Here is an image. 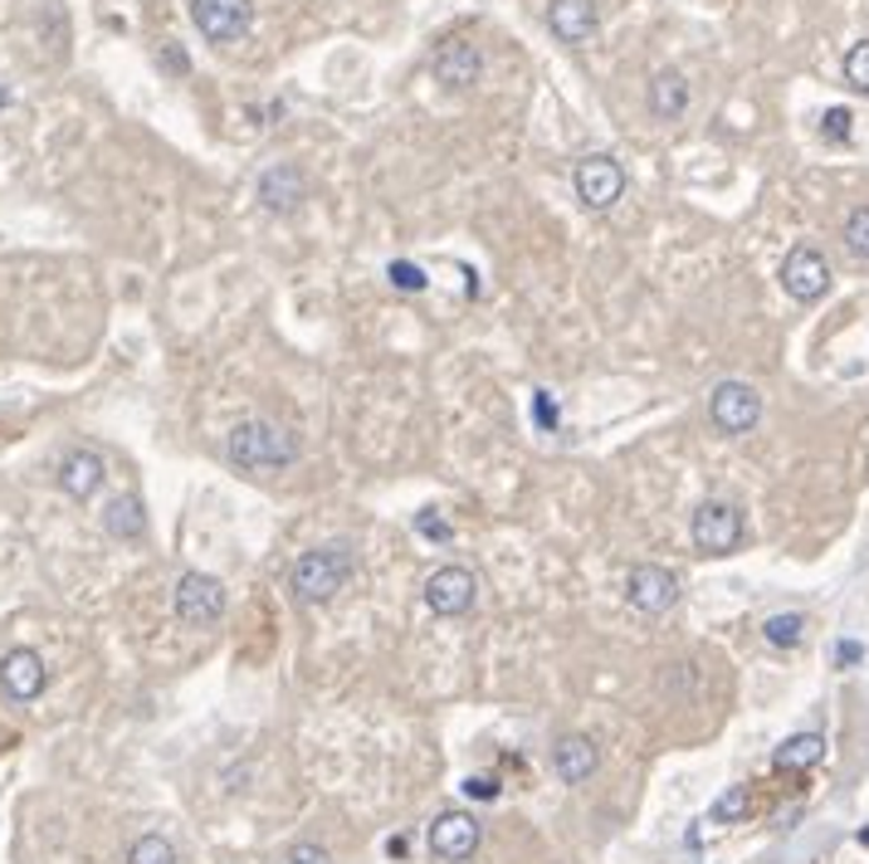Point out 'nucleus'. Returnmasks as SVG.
Returning a JSON list of instances; mask_svg holds the SVG:
<instances>
[{
	"label": "nucleus",
	"mask_w": 869,
	"mask_h": 864,
	"mask_svg": "<svg viewBox=\"0 0 869 864\" xmlns=\"http://www.w3.org/2000/svg\"><path fill=\"white\" fill-rule=\"evenodd\" d=\"M299 435L279 420H240L226 440L230 465L244 469V475H279L299 459Z\"/></svg>",
	"instance_id": "obj_1"
},
{
	"label": "nucleus",
	"mask_w": 869,
	"mask_h": 864,
	"mask_svg": "<svg viewBox=\"0 0 869 864\" xmlns=\"http://www.w3.org/2000/svg\"><path fill=\"white\" fill-rule=\"evenodd\" d=\"M352 572H357V562H352V552L343 548V542L303 552V558L293 562V572H289L293 601H299V606H327V601L352 582Z\"/></svg>",
	"instance_id": "obj_2"
},
{
	"label": "nucleus",
	"mask_w": 869,
	"mask_h": 864,
	"mask_svg": "<svg viewBox=\"0 0 869 864\" xmlns=\"http://www.w3.org/2000/svg\"><path fill=\"white\" fill-rule=\"evenodd\" d=\"M689 538H694V548L709 552V558H727V552H737V542H743V513L723 499L699 503L694 523H689Z\"/></svg>",
	"instance_id": "obj_3"
},
{
	"label": "nucleus",
	"mask_w": 869,
	"mask_h": 864,
	"mask_svg": "<svg viewBox=\"0 0 869 864\" xmlns=\"http://www.w3.org/2000/svg\"><path fill=\"white\" fill-rule=\"evenodd\" d=\"M220 615H226V586H220V576L186 572L181 582H176V621L181 625L206 631V625H216Z\"/></svg>",
	"instance_id": "obj_4"
},
{
	"label": "nucleus",
	"mask_w": 869,
	"mask_h": 864,
	"mask_svg": "<svg viewBox=\"0 0 869 864\" xmlns=\"http://www.w3.org/2000/svg\"><path fill=\"white\" fill-rule=\"evenodd\" d=\"M572 186H577V200L586 210H610L620 196H626V167L606 152L596 157H582L577 171H572Z\"/></svg>",
	"instance_id": "obj_5"
},
{
	"label": "nucleus",
	"mask_w": 869,
	"mask_h": 864,
	"mask_svg": "<svg viewBox=\"0 0 869 864\" xmlns=\"http://www.w3.org/2000/svg\"><path fill=\"white\" fill-rule=\"evenodd\" d=\"M709 416H713V425H719L723 435L757 430V420H762L757 386H747V382H719V386H713V396H709Z\"/></svg>",
	"instance_id": "obj_6"
},
{
	"label": "nucleus",
	"mask_w": 869,
	"mask_h": 864,
	"mask_svg": "<svg viewBox=\"0 0 869 864\" xmlns=\"http://www.w3.org/2000/svg\"><path fill=\"white\" fill-rule=\"evenodd\" d=\"M191 20L210 44H234L254 25V0H191Z\"/></svg>",
	"instance_id": "obj_7"
},
{
	"label": "nucleus",
	"mask_w": 869,
	"mask_h": 864,
	"mask_svg": "<svg viewBox=\"0 0 869 864\" xmlns=\"http://www.w3.org/2000/svg\"><path fill=\"white\" fill-rule=\"evenodd\" d=\"M782 283H786V293H792L796 303L826 299V293H830V264H826V254L812 250V244H796V250L786 254V264H782Z\"/></svg>",
	"instance_id": "obj_8"
},
{
	"label": "nucleus",
	"mask_w": 869,
	"mask_h": 864,
	"mask_svg": "<svg viewBox=\"0 0 869 864\" xmlns=\"http://www.w3.org/2000/svg\"><path fill=\"white\" fill-rule=\"evenodd\" d=\"M626 596H630V606H636L640 615H664L679 601V576L669 572V566H655V562L630 566Z\"/></svg>",
	"instance_id": "obj_9"
},
{
	"label": "nucleus",
	"mask_w": 869,
	"mask_h": 864,
	"mask_svg": "<svg viewBox=\"0 0 869 864\" xmlns=\"http://www.w3.org/2000/svg\"><path fill=\"white\" fill-rule=\"evenodd\" d=\"M430 69H434V79H440V89L464 93V89L479 84V74H484V54H479V44H469V40H444L440 50H434Z\"/></svg>",
	"instance_id": "obj_10"
},
{
	"label": "nucleus",
	"mask_w": 869,
	"mask_h": 864,
	"mask_svg": "<svg viewBox=\"0 0 869 864\" xmlns=\"http://www.w3.org/2000/svg\"><path fill=\"white\" fill-rule=\"evenodd\" d=\"M474 596H479V582L469 566H440L426 582V606L434 615H464L474 606Z\"/></svg>",
	"instance_id": "obj_11"
},
{
	"label": "nucleus",
	"mask_w": 869,
	"mask_h": 864,
	"mask_svg": "<svg viewBox=\"0 0 869 864\" xmlns=\"http://www.w3.org/2000/svg\"><path fill=\"white\" fill-rule=\"evenodd\" d=\"M474 850H479V821H474V815L450 811V815H440V821L430 825V855L434 860L460 864V860L474 855Z\"/></svg>",
	"instance_id": "obj_12"
},
{
	"label": "nucleus",
	"mask_w": 869,
	"mask_h": 864,
	"mask_svg": "<svg viewBox=\"0 0 869 864\" xmlns=\"http://www.w3.org/2000/svg\"><path fill=\"white\" fill-rule=\"evenodd\" d=\"M44 684H50V674H44V659L34 649H10L0 659V689L15 698V704H34L44 694Z\"/></svg>",
	"instance_id": "obj_13"
},
{
	"label": "nucleus",
	"mask_w": 869,
	"mask_h": 864,
	"mask_svg": "<svg viewBox=\"0 0 869 864\" xmlns=\"http://www.w3.org/2000/svg\"><path fill=\"white\" fill-rule=\"evenodd\" d=\"M303 196H308V176L293 167V162H279V167H269L260 176V206L274 210V216H289V210H299Z\"/></svg>",
	"instance_id": "obj_14"
},
{
	"label": "nucleus",
	"mask_w": 869,
	"mask_h": 864,
	"mask_svg": "<svg viewBox=\"0 0 869 864\" xmlns=\"http://www.w3.org/2000/svg\"><path fill=\"white\" fill-rule=\"evenodd\" d=\"M547 25L562 44H586L596 34V25H601V10H596V0H552Z\"/></svg>",
	"instance_id": "obj_15"
},
{
	"label": "nucleus",
	"mask_w": 869,
	"mask_h": 864,
	"mask_svg": "<svg viewBox=\"0 0 869 864\" xmlns=\"http://www.w3.org/2000/svg\"><path fill=\"white\" fill-rule=\"evenodd\" d=\"M596 767H601V752H596V742L582 738V732H572V738H562L557 748H552V772L567 781V787H582V781H591Z\"/></svg>",
	"instance_id": "obj_16"
},
{
	"label": "nucleus",
	"mask_w": 869,
	"mask_h": 864,
	"mask_svg": "<svg viewBox=\"0 0 869 864\" xmlns=\"http://www.w3.org/2000/svg\"><path fill=\"white\" fill-rule=\"evenodd\" d=\"M103 475H108V465H103V455H93V449H74V455H64V465H59V489L69 493V499H93V493L103 489Z\"/></svg>",
	"instance_id": "obj_17"
},
{
	"label": "nucleus",
	"mask_w": 869,
	"mask_h": 864,
	"mask_svg": "<svg viewBox=\"0 0 869 864\" xmlns=\"http://www.w3.org/2000/svg\"><path fill=\"white\" fill-rule=\"evenodd\" d=\"M650 113L660 117V123H674V117L689 113V79L679 74V69H660V74L650 79Z\"/></svg>",
	"instance_id": "obj_18"
},
{
	"label": "nucleus",
	"mask_w": 869,
	"mask_h": 864,
	"mask_svg": "<svg viewBox=\"0 0 869 864\" xmlns=\"http://www.w3.org/2000/svg\"><path fill=\"white\" fill-rule=\"evenodd\" d=\"M103 528H108V538H123V542H137L147 532V508L137 493H117V499L103 508Z\"/></svg>",
	"instance_id": "obj_19"
},
{
	"label": "nucleus",
	"mask_w": 869,
	"mask_h": 864,
	"mask_svg": "<svg viewBox=\"0 0 869 864\" xmlns=\"http://www.w3.org/2000/svg\"><path fill=\"white\" fill-rule=\"evenodd\" d=\"M820 757H826V738H820V732H796V738L782 742L772 762H777L782 772H806V767H816Z\"/></svg>",
	"instance_id": "obj_20"
},
{
	"label": "nucleus",
	"mask_w": 869,
	"mask_h": 864,
	"mask_svg": "<svg viewBox=\"0 0 869 864\" xmlns=\"http://www.w3.org/2000/svg\"><path fill=\"white\" fill-rule=\"evenodd\" d=\"M762 635H767V645H777V649L802 645V635H806V615H802V611H782V615H772V621L762 625Z\"/></svg>",
	"instance_id": "obj_21"
},
{
	"label": "nucleus",
	"mask_w": 869,
	"mask_h": 864,
	"mask_svg": "<svg viewBox=\"0 0 869 864\" xmlns=\"http://www.w3.org/2000/svg\"><path fill=\"white\" fill-rule=\"evenodd\" d=\"M747 806H753V797H747V787H727L723 797L713 801L709 821H719V825H733V821H743V815H747Z\"/></svg>",
	"instance_id": "obj_22"
},
{
	"label": "nucleus",
	"mask_w": 869,
	"mask_h": 864,
	"mask_svg": "<svg viewBox=\"0 0 869 864\" xmlns=\"http://www.w3.org/2000/svg\"><path fill=\"white\" fill-rule=\"evenodd\" d=\"M127 864H176V850L167 835H143L127 850Z\"/></svg>",
	"instance_id": "obj_23"
},
{
	"label": "nucleus",
	"mask_w": 869,
	"mask_h": 864,
	"mask_svg": "<svg viewBox=\"0 0 869 864\" xmlns=\"http://www.w3.org/2000/svg\"><path fill=\"white\" fill-rule=\"evenodd\" d=\"M845 250L855 259H869V206L850 210V220H845Z\"/></svg>",
	"instance_id": "obj_24"
},
{
	"label": "nucleus",
	"mask_w": 869,
	"mask_h": 864,
	"mask_svg": "<svg viewBox=\"0 0 869 864\" xmlns=\"http://www.w3.org/2000/svg\"><path fill=\"white\" fill-rule=\"evenodd\" d=\"M845 84L855 93H869V40H860L850 54H845Z\"/></svg>",
	"instance_id": "obj_25"
},
{
	"label": "nucleus",
	"mask_w": 869,
	"mask_h": 864,
	"mask_svg": "<svg viewBox=\"0 0 869 864\" xmlns=\"http://www.w3.org/2000/svg\"><path fill=\"white\" fill-rule=\"evenodd\" d=\"M386 274H391V283H396V289H406V293H420V289H426V269H420V264H410V259H396V264L391 269H386Z\"/></svg>",
	"instance_id": "obj_26"
},
{
	"label": "nucleus",
	"mask_w": 869,
	"mask_h": 864,
	"mask_svg": "<svg viewBox=\"0 0 869 864\" xmlns=\"http://www.w3.org/2000/svg\"><path fill=\"white\" fill-rule=\"evenodd\" d=\"M416 532H420V538H434V542H450L454 538V528L444 523L440 513H430V508H420V513H416Z\"/></svg>",
	"instance_id": "obj_27"
},
{
	"label": "nucleus",
	"mask_w": 869,
	"mask_h": 864,
	"mask_svg": "<svg viewBox=\"0 0 869 864\" xmlns=\"http://www.w3.org/2000/svg\"><path fill=\"white\" fill-rule=\"evenodd\" d=\"M533 416H537V425H543V430H557L562 410H557V400H552L547 391H533Z\"/></svg>",
	"instance_id": "obj_28"
},
{
	"label": "nucleus",
	"mask_w": 869,
	"mask_h": 864,
	"mask_svg": "<svg viewBox=\"0 0 869 864\" xmlns=\"http://www.w3.org/2000/svg\"><path fill=\"white\" fill-rule=\"evenodd\" d=\"M820 133H826L830 142H845V137H850V108H830L826 117H820Z\"/></svg>",
	"instance_id": "obj_29"
},
{
	"label": "nucleus",
	"mask_w": 869,
	"mask_h": 864,
	"mask_svg": "<svg viewBox=\"0 0 869 864\" xmlns=\"http://www.w3.org/2000/svg\"><path fill=\"white\" fill-rule=\"evenodd\" d=\"M284 864H333L327 860V850L323 845H313V840H299V845L289 850V860Z\"/></svg>",
	"instance_id": "obj_30"
},
{
	"label": "nucleus",
	"mask_w": 869,
	"mask_h": 864,
	"mask_svg": "<svg viewBox=\"0 0 869 864\" xmlns=\"http://www.w3.org/2000/svg\"><path fill=\"white\" fill-rule=\"evenodd\" d=\"M464 797L493 801V797H499V781H493V777H469V781H464Z\"/></svg>",
	"instance_id": "obj_31"
},
{
	"label": "nucleus",
	"mask_w": 869,
	"mask_h": 864,
	"mask_svg": "<svg viewBox=\"0 0 869 864\" xmlns=\"http://www.w3.org/2000/svg\"><path fill=\"white\" fill-rule=\"evenodd\" d=\"M860 655H865V649L855 645V641H840V645H836V659H840V665H855Z\"/></svg>",
	"instance_id": "obj_32"
},
{
	"label": "nucleus",
	"mask_w": 869,
	"mask_h": 864,
	"mask_svg": "<svg viewBox=\"0 0 869 864\" xmlns=\"http://www.w3.org/2000/svg\"><path fill=\"white\" fill-rule=\"evenodd\" d=\"M860 840H865V845H869V831H865V835H860Z\"/></svg>",
	"instance_id": "obj_33"
}]
</instances>
